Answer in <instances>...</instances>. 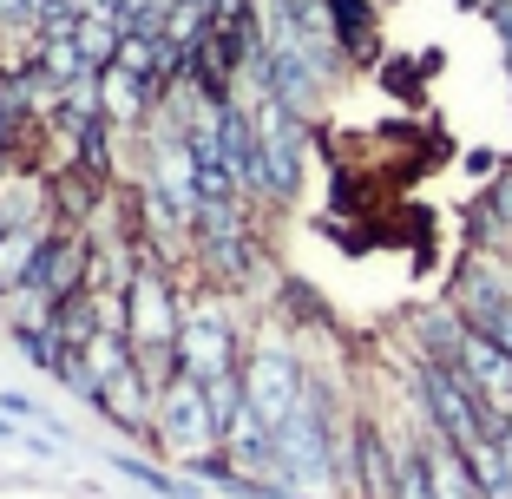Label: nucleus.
Instances as JSON below:
<instances>
[{
	"label": "nucleus",
	"mask_w": 512,
	"mask_h": 499,
	"mask_svg": "<svg viewBox=\"0 0 512 499\" xmlns=\"http://www.w3.org/2000/svg\"><path fill=\"white\" fill-rule=\"evenodd\" d=\"M0 440H14V427H7V421H0Z\"/></svg>",
	"instance_id": "20e7f679"
},
{
	"label": "nucleus",
	"mask_w": 512,
	"mask_h": 499,
	"mask_svg": "<svg viewBox=\"0 0 512 499\" xmlns=\"http://www.w3.org/2000/svg\"><path fill=\"white\" fill-rule=\"evenodd\" d=\"M302 394H309V375L296 368V355H289V348L263 342L250 362H243V408H250L263 427H283L289 414L302 408Z\"/></svg>",
	"instance_id": "f03ea898"
},
{
	"label": "nucleus",
	"mask_w": 512,
	"mask_h": 499,
	"mask_svg": "<svg viewBox=\"0 0 512 499\" xmlns=\"http://www.w3.org/2000/svg\"><path fill=\"white\" fill-rule=\"evenodd\" d=\"M178 375H191V381H224V375H243V362H237V335H230V322L217 316V303H204V309H191L184 316V335H178Z\"/></svg>",
	"instance_id": "7ed1b4c3"
},
{
	"label": "nucleus",
	"mask_w": 512,
	"mask_h": 499,
	"mask_svg": "<svg viewBox=\"0 0 512 499\" xmlns=\"http://www.w3.org/2000/svg\"><path fill=\"white\" fill-rule=\"evenodd\" d=\"M158 447H165L171 460H184V467H211V460H224V421H217L211 408V388L191 375H171L165 388H158Z\"/></svg>",
	"instance_id": "f257e3e1"
}]
</instances>
